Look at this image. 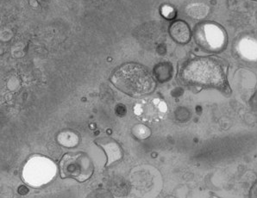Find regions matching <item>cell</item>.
I'll return each mask as SVG.
<instances>
[{"label":"cell","mask_w":257,"mask_h":198,"mask_svg":"<svg viewBox=\"0 0 257 198\" xmlns=\"http://www.w3.org/2000/svg\"><path fill=\"white\" fill-rule=\"evenodd\" d=\"M111 81L126 94L139 97L148 94L155 88V82L145 67L138 64H127L114 73Z\"/></svg>","instance_id":"cell-1"},{"label":"cell","mask_w":257,"mask_h":198,"mask_svg":"<svg viewBox=\"0 0 257 198\" xmlns=\"http://www.w3.org/2000/svg\"><path fill=\"white\" fill-rule=\"evenodd\" d=\"M183 79L193 85L222 88L225 79L220 65L211 59L191 61L182 73Z\"/></svg>","instance_id":"cell-2"},{"label":"cell","mask_w":257,"mask_h":198,"mask_svg":"<svg viewBox=\"0 0 257 198\" xmlns=\"http://www.w3.org/2000/svg\"><path fill=\"white\" fill-rule=\"evenodd\" d=\"M61 171L63 177H74L82 182L92 175V165L82 153L67 154L61 160Z\"/></svg>","instance_id":"cell-3"},{"label":"cell","mask_w":257,"mask_h":198,"mask_svg":"<svg viewBox=\"0 0 257 198\" xmlns=\"http://www.w3.org/2000/svg\"><path fill=\"white\" fill-rule=\"evenodd\" d=\"M198 41L205 49L217 50L223 47L225 36L220 28L216 25H205L198 32Z\"/></svg>","instance_id":"cell-4"},{"label":"cell","mask_w":257,"mask_h":198,"mask_svg":"<svg viewBox=\"0 0 257 198\" xmlns=\"http://www.w3.org/2000/svg\"><path fill=\"white\" fill-rule=\"evenodd\" d=\"M170 33H171L172 37L175 41H177L178 43H187L190 38L189 29L183 22H176L172 25Z\"/></svg>","instance_id":"cell-5"},{"label":"cell","mask_w":257,"mask_h":198,"mask_svg":"<svg viewBox=\"0 0 257 198\" xmlns=\"http://www.w3.org/2000/svg\"><path fill=\"white\" fill-rule=\"evenodd\" d=\"M187 13L193 19H204L208 14L209 8L203 4H193L187 7Z\"/></svg>","instance_id":"cell-6"},{"label":"cell","mask_w":257,"mask_h":198,"mask_svg":"<svg viewBox=\"0 0 257 198\" xmlns=\"http://www.w3.org/2000/svg\"><path fill=\"white\" fill-rule=\"evenodd\" d=\"M212 198H217V197H212Z\"/></svg>","instance_id":"cell-7"}]
</instances>
